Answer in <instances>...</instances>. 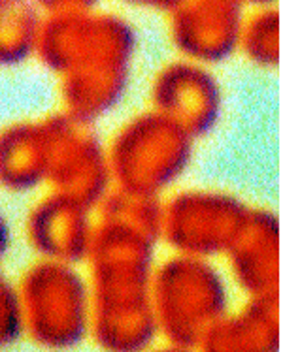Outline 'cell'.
<instances>
[{
    "label": "cell",
    "instance_id": "cell-18",
    "mask_svg": "<svg viewBox=\"0 0 283 352\" xmlns=\"http://www.w3.org/2000/svg\"><path fill=\"white\" fill-rule=\"evenodd\" d=\"M131 6L140 8H157V10H176L185 2V0H123Z\"/></svg>",
    "mask_w": 283,
    "mask_h": 352
},
{
    "label": "cell",
    "instance_id": "cell-2",
    "mask_svg": "<svg viewBox=\"0 0 283 352\" xmlns=\"http://www.w3.org/2000/svg\"><path fill=\"white\" fill-rule=\"evenodd\" d=\"M134 50L136 34L123 17L91 10L45 15L36 58L63 78L91 68H131Z\"/></svg>",
    "mask_w": 283,
    "mask_h": 352
},
{
    "label": "cell",
    "instance_id": "cell-17",
    "mask_svg": "<svg viewBox=\"0 0 283 352\" xmlns=\"http://www.w3.org/2000/svg\"><path fill=\"white\" fill-rule=\"evenodd\" d=\"M101 0H34L44 15L74 14V12H91L98 6Z\"/></svg>",
    "mask_w": 283,
    "mask_h": 352
},
{
    "label": "cell",
    "instance_id": "cell-7",
    "mask_svg": "<svg viewBox=\"0 0 283 352\" xmlns=\"http://www.w3.org/2000/svg\"><path fill=\"white\" fill-rule=\"evenodd\" d=\"M89 209L78 200L55 190L30 209L27 237L40 260L76 266L87 258L94 236Z\"/></svg>",
    "mask_w": 283,
    "mask_h": 352
},
{
    "label": "cell",
    "instance_id": "cell-20",
    "mask_svg": "<svg viewBox=\"0 0 283 352\" xmlns=\"http://www.w3.org/2000/svg\"><path fill=\"white\" fill-rule=\"evenodd\" d=\"M247 2H253V4H269V2H274V0H247Z\"/></svg>",
    "mask_w": 283,
    "mask_h": 352
},
{
    "label": "cell",
    "instance_id": "cell-9",
    "mask_svg": "<svg viewBox=\"0 0 283 352\" xmlns=\"http://www.w3.org/2000/svg\"><path fill=\"white\" fill-rule=\"evenodd\" d=\"M153 100L163 116L178 122L191 136H198L218 119L221 94L206 70L189 63H174L159 74Z\"/></svg>",
    "mask_w": 283,
    "mask_h": 352
},
{
    "label": "cell",
    "instance_id": "cell-6",
    "mask_svg": "<svg viewBox=\"0 0 283 352\" xmlns=\"http://www.w3.org/2000/svg\"><path fill=\"white\" fill-rule=\"evenodd\" d=\"M246 209L231 196L191 192L163 211L168 243L195 256L231 249L247 221Z\"/></svg>",
    "mask_w": 283,
    "mask_h": 352
},
{
    "label": "cell",
    "instance_id": "cell-4",
    "mask_svg": "<svg viewBox=\"0 0 283 352\" xmlns=\"http://www.w3.org/2000/svg\"><path fill=\"white\" fill-rule=\"evenodd\" d=\"M191 157V134L163 113L136 117L114 140L112 177L121 190L155 196L183 172Z\"/></svg>",
    "mask_w": 283,
    "mask_h": 352
},
{
    "label": "cell",
    "instance_id": "cell-1",
    "mask_svg": "<svg viewBox=\"0 0 283 352\" xmlns=\"http://www.w3.org/2000/svg\"><path fill=\"white\" fill-rule=\"evenodd\" d=\"M27 336L40 349L68 351L91 331L93 294L74 264L40 260L21 283Z\"/></svg>",
    "mask_w": 283,
    "mask_h": 352
},
{
    "label": "cell",
    "instance_id": "cell-12",
    "mask_svg": "<svg viewBox=\"0 0 283 352\" xmlns=\"http://www.w3.org/2000/svg\"><path fill=\"white\" fill-rule=\"evenodd\" d=\"M131 68H96L78 70L61 78V98L65 111L93 122L123 98Z\"/></svg>",
    "mask_w": 283,
    "mask_h": 352
},
{
    "label": "cell",
    "instance_id": "cell-19",
    "mask_svg": "<svg viewBox=\"0 0 283 352\" xmlns=\"http://www.w3.org/2000/svg\"><path fill=\"white\" fill-rule=\"evenodd\" d=\"M8 249H10V226L0 213V262L6 256Z\"/></svg>",
    "mask_w": 283,
    "mask_h": 352
},
{
    "label": "cell",
    "instance_id": "cell-10",
    "mask_svg": "<svg viewBox=\"0 0 283 352\" xmlns=\"http://www.w3.org/2000/svg\"><path fill=\"white\" fill-rule=\"evenodd\" d=\"M50 140L45 121H17L0 130V187L25 195L48 183Z\"/></svg>",
    "mask_w": 283,
    "mask_h": 352
},
{
    "label": "cell",
    "instance_id": "cell-15",
    "mask_svg": "<svg viewBox=\"0 0 283 352\" xmlns=\"http://www.w3.org/2000/svg\"><path fill=\"white\" fill-rule=\"evenodd\" d=\"M244 50L257 65H277V60H280V17H277V12H262L249 21L246 32H244Z\"/></svg>",
    "mask_w": 283,
    "mask_h": 352
},
{
    "label": "cell",
    "instance_id": "cell-8",
    "mask_svg": "<svg viewBox=\"0 0 283 352\" xmlns=\"http://www.w3.org/2000/svg\"><path fill=\"white\" fill-rule=\"evenodd\" d=\"M242 0H185L176 8V45L196 60L218 63L234 51L242 36Z\"/></svg>",
    "mask_w": 283,
    "mask_h": 352
},
{
    "label": "cell",
    "instance_id": "cell-13",
    "mask_svg": "<svg viewBox=\"0 0 283 352\" xmlns=\"http://www.w3.org/2000/svg\"><path fill=\"white\" fill-rule=\"evenodd\" d=\"M202 345L210 351H276V298H255L244 315L227 322L221 320Z\"/></svg>",
    "mask_w": 283,
    "mask_h": 352
},
{
    "label": "cell",
    "instance_id": "cell-3",
    "mask_svg": "<svg viewBox=\"0 0 283 352\" xmlns=\"http://www.w3.org/2000/svg\"><path fill=\"white\" fill-rule=\"evenodd\" d=\"M157 324L176 346L204 343L223 320L225 285L208 264L182 256L160 267L151 287Z\"/></svg>",
    "mask_w": 283,
    "mask_h": 352
},
{
    "label": "cell",
    "instance_id": "cell-14",
    "mask_svg": "<svg viewBox=\"0 0 283 352\" xmlns=\"http://www.w3.org/2000/svg\"><path fill=\"white\" fill-rule=\"evenodd\" d=\"M45 15L34 0H0V68L36 57Z\"/></svg>",
    "mask_w": 283,
    "mask_h": 352
},
{
    "label": "cell",
    "instance_id": "cell-5",
    "mask_svg": "<svg viewBox=\"0 0 283 352\" xmlns=\"http://www.w3.org/2000/svg\"><path fill=\"white\" fill-rule=\"evenodd\" d=\"M44 121L50 140L48 183L55 192L70 196L87 208L102 204L108 196L112 166L109 155L93 132V122L66 111Z\"/></svg>",
    "mask_w": 283,
    "mask_h": 352
},
{
    "label": "cell",
    "instance_id": "cell-16",
    "mask_svg": "<svg viewBox=\"0 0 283 352\" xmlns=\"http://www.w3.org/2000/svg\"><path fill=\"white\" fill-rule=\"evenodd\" d=\"M27 336V320L19 287L0 275V351L15 346Z\"/></svg>",
    "mask_w": 283,
    "mask_h": 352
},
{
    "label": "cell",
    "instance_id": "cell-11",
    "mask_svg": "<svg viewBox=\"0 0 283 352\" xmlns=\"http://www.w3.org/2000/svg\"><path fill=\"white\" fill-rule=\"evenodd\" d=\"M233 264L236 279L255 298H276L277 292V221L269 211L247 215L234 241Z\"/></svg>",
    "mask_w": 283,
    "mask_h": 352
}]
</instances>
